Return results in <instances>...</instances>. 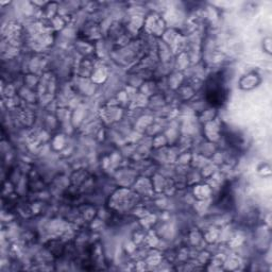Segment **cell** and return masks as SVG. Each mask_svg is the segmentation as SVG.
Instances as JSON below:
<instances>
[{"label":"cell","instance_id":"6da1fadb","mask_svg":"<svg viewBox=\"0 0 272 272\" xmlns=\"http://www.w3.org/2000/svg\"><path fill=\"white\" fill-rule=\"evenodd\" d=\"M212 85H213L212 89L207 90V100L213 105H221L225 102L226 92L224 88H222L221 84L217 86L218 81H214Z\"/></svg>","mask_w":272,"mask_h":272}]
</instances>
